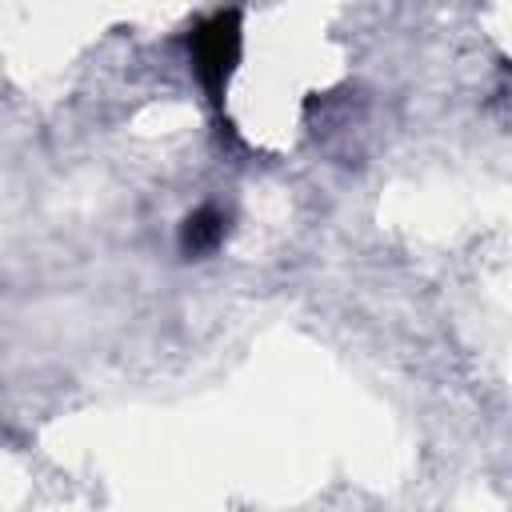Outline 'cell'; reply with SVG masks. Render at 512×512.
I'll return each instance as SVG.
<instances>
[{
	"label": "cell",
	"mask_w": 512,
	"mask_h": 512,
	"mask_svg": "<svg viewBox=\"0 0 512 512\" xmlns=\"http://www.w3.org/2000/svg\"><path fill=\"white\" fill-rule=\"evenodd\" d=\"M240 52H244V20L236 8H224L208 20H200L192 32H188V60H192V72L204 88V96L220 108L224 104V92H228V80L240 64Z\"/></svg>",
	"instance_id": "cell-1"
},
{
	"label": "cell",
	"mask_w": 512,
	"mask_h": 512,
	"mask_svg": "<svg viewBox=\"0 0 512 512\" xmlns=\"http://www.w3.org/2000/svg\"><path fill=\"white\" fill-rule=\"evenodd\" d=\"M224 236H228V216L220 208L204 204V208L184 216V224H180V252L184 256H208V252H216L224 244Z\"/></svg>",
	"instance_id": "cell-2"
}]
</instances>
